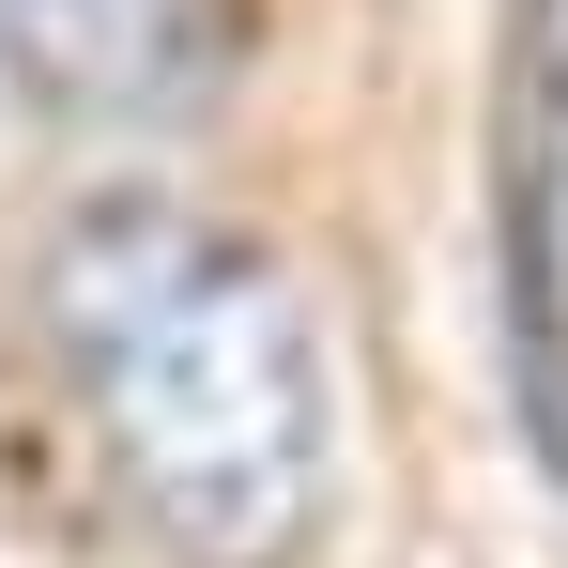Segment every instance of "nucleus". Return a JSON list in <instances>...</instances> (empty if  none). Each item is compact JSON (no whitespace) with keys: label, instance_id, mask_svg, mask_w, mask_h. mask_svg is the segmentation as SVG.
<instances>
[{"label":"nucleus","instance_id":"7ed1b4c3","mask_svg":"<svg viewBox=\"0 0 568 568\" xmlns=\"http://www.w3.org/2000/svg\"><path fill=\"white\" fill-rule=\"evenodd\" d=\"M523 123H538V154L568 185V0H523Z\"/></svg>","mask_w":568,"mask_h":568},{"label":"nucleus","instance_id":"f257e3e1","mask_svg":"<svg viewBox=\"0 0 568 568\" xmlns=\"http://www.w3.org/2000/svg\"><path fill=\"white\" fill-rule=\"evenodd\" d=\"M47 338L170 568H292L338 476L307 292L185 200H93L47 246Z\"/></svg>","mask_w":568,"mask_h":568},{"label":"nucleus","instance_id":"f03ea898","mask_svg":"<svg viewBox=\"0 0 568 568\" xmlns=\"http://www.w3.org/2000/svg\"><path fill=\"white\" fill-rule=\"evenodd\" d=\"M231 62H246V0H0V93L47 123L170 139L231 93Z\"/></svg>","mask_w":568,"mask_h":568}]
</instances>
